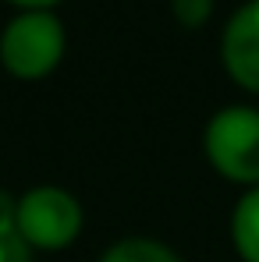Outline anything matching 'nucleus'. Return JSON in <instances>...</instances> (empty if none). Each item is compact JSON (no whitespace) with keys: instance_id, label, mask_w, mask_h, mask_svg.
Listing matches in <instances>:
<instances>
[{"instance_id":"f257e3e1","label":"nucleus","mask_w":259,"mask_h":262,"mask_svg":"<svg viewBox=\"0 0 259 262\" xmlns=\"http://www.w3.org/2000/svg\"><path fill=\"white\" fill-rule=\"evenodd\" d=\"M203 145L220 177L259 188V110L252 106L220 110L206 124Z\"/></svg>"},{"instance_id":"f03ea898","label":"nucleus","mask_w":259,"mask_h":262,"mask_svg":"<svg viewBox=\"0 0 259 262\" xmlns=\"http://www.w3.org/2000/svg\"><path fill=\"white\" fill-rule=\"evenodd\" d=\"M64 57V29L50 11L18 14L0 36V60L14 78H43Z\"/></svg>"},{"instance_id":"7ed1b4c3","label":"nucleus","mask_w":259,"mask_h":262,"mask_svg":"<svg viewBox=\"0 0 259 262\" xmlns=\"http://www.w3.org/2000/svg\"><path fill=\"white\" fill-rule=\"evenodd\" d=\"M14 220L29 248H64L82 230V206L64 188H32L14 202Z\"/></svg>"},{"instance_id":"20e7f679","label":"nucleus","mask_w":259,"mask_h":262,"mask_svg":"<svg viewBox=\"0 0 259 262\" xmlns=\"http://www.w3.org/2000/svg\"><path fill=\"white\" fill-rule=\"evenodd\" d=\"M220 57L227 75L249 92H259V0H249L224 29Z\"/></svg>"},{"instance_id":"39448f33","label":"nucleus","mask_w":259,"mask_h":262,"mask_svg":"<svg viewBox=\"0 0 259 262\" xmlns=\"http://www.w3.org/2000/svg\"><path fill=\"white\" fill-rule=\"evenodd\" d=\"M231 237L245 262H259V188L245 191L231 216Z\"/></svg>"},{"instance_id":"423d86ee","label":"nucleus","mask_w":259,"mask_h":262,"mask_svg":"<svg viewBox=\"0 0 259 262\" xmlns=\"http://www.w3.org/2000/svg\"><path fill=\"white\" fill-rule=\"evenodd\" d=\"M99 262H181L167 245L160 241H149V237H128V241H117L114 248L103 252Z\"/></svg>"},{"instance_id":"0eeeda50","label":"nucleus","mask_w":259,"mask_h":262,"mask_svg":"<svg viewBox=\"0 0 259 262\" xmlns=\"http://www.w3.org/2000/svg\"><path fill=\"white\" fill-rule=\"evenodd\" d=\"M0 262H29V241L18 230L14 199L0 191Z\"/></svg>"},{"instance_id":"6e6552de","label":"nucleus","mask_w":259,"mask_h":262,"mask_svg":"<svg viewBox=\"0 0 259 262\" xmlns=\"http://www.w3.org/2000/svg\"><path fill=\"white\" fill-rule=\"evenodd\" d=\"M213 11V0H174V14L181 25H203Z\"/></svg>"},{"instance_id":"1a4fd4ad","label":"nucleus","mask_w":259,"mask_h":262,"mask_svg":"<svg viewBox=\"0 0 259 262\" xmlns=\"http://www.w3.org/2000/svg\"><path fill=\"white\" fill-rule=\"evenodd\" d=\"M11 4L29 7V11H46V7H50V4H57V0H11Z\"/></svg>"}]
</instances>
